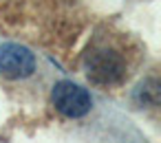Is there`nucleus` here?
Returning a JSON list of instances; mask_svg holds the SVG:
<instances>
[{
  "mask_svg": "<svg viewBox=\"0 0 161 143\" xmlns=\"http://www.w3.org/2000/svg\"><path fill=\"white\" fill-rule=\"evenodd\" d=\"M86 75L95 84L113 86L126 75V64L115 51H93L86 60Z\"/></svg>",
  "mask_w": 161,
  "mask_h": 143,
  "instance_id": "obj_1",
  "label": "nucleus"
},
{
  "mask_svg": "<svg viewBox=\"0 0 161 143\" xmlns=\"http://www.w3.org/2000/svg\"><path fill=\"white\" fill-rule=\"evenodd\" d=\"M53 103L55 108L66 117H82L91 110L93 101L86 88L73 84V82H60L53 86Z\"/></svg>",
  "mask_w": 161,
  "mask_h": 143,
  "instance_id": "obj_2",
  "label": "nucleus"
},
{
  "mask_svg": "<svg viewBox=\"0 0 161 143\" xmlns=\"http://www.w3.org/2000/svg\"><path fill=\"white\" fill-rule=\"evenodd\" d=\"M36 68L33 53L20 44H3L0 46V73L5 77L18 79L31 75Z\"/></svg>",
  "mask_w": 161,
  "mask_h": 143,
  "instance_id": "obj_3",
  "label": "nucleus"
}]
</instances>
